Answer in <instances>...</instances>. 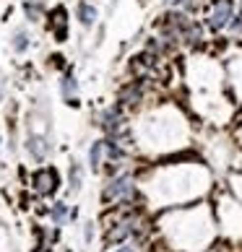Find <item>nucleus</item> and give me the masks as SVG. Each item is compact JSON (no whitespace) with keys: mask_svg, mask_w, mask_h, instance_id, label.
I'll list each match as a JSON object with an SVG mask.
<instances>
[{"mask_svg":"<svg viewBox=\"0 0 242 252\" xmlns=\"http://www.w3.org/2000/svg\"><path fill=\"white\" fill-rule=\"evenodd\" d=\"M237 11L242 13V0H237Z\"/></svg>","mask_w":242,"mask_h":252,"instance_id":"obj_15","label":"nucleus"},{"mask_svg":"<svg viewBox=\"0 0 242 252\" xmlns=\"http://www.w3.org/2000/svg\"><path fill=\"white\" fill-rule=\"evenodd\" d=\"M11 44H13V50H16V52H24L26 47H29V36H26V32H16Z\"/></svg>","mask_w":242,"mask_h":252,"instance_id":"obj_9","label":"nucleus"},{"mask_svg":"<svg viewBox=\"0 0 242 252\" xmlns=\"http://www.w3.org/2000/svg\"><path fill=\"white\" fill-rule=\"evenodd\" d=\"M52 216L58 219V221H63V216H65V208H63V205H58V208H55V213H52Z\"/></svg>","mask_w":242,"mask_h":252,"instance_id":"obj_13","label":"nucleus"},{"mask_svg":"<svg viewBox=\"0 0 242 252\" xmlns=\"http://www.w3.org/2000/svg\"><path fill=\"white\" fill-rule=\"evenodd\" d=\"M60 91H63V99L68 101V104H78V83H76V78H73L70 73L63 78Z\"/></svg>","mask_w":242,"mask_h":252,"instance_id":"obj_6","label":"nucleus"},{"mask_svg":"<svg viewBox=\"0 0 242 252\" xmlns=\"http://www.w3.org/2000/svg\"><path fill=\"white\" fill-rule=\"evenodd\" d=\"M203 0H164V8H177V11L185 13H195L201 8Z\"/></svg>","mask_w":242,"mask_h":252,"instance_id":"obj_8","label":"nucleus"},{"mask_svg":"<svg viewBox=\"0 0 242 252\" xmlns=\"http://www.w3.org/2000/svg\"><path fill=\"white\" fill-rule=\"evenodd\" d=\"M235 13H237L235 0H208L201 24L206 26L208 32L221 34L224 29H229V24H232V18H235Z\"/></svg>","mask_w":242,"mask_h":252,"instance_id":"obj_1","label":"nucleus"},{"mask_svg":"<svg viewBox=\"0 0 242 252\" xmlns=\"http://www.w3.org/2000/svg\"><path fill=\"white\" fill-rule=\"evenodd\" d=\"M229 34L235 36V39H242V13L237 11L235 18H232V24H229Z\"/></svg>","mask_w":242,"mask_h":252,"instance_id":"obj_10","label":"nucleus"},{"mask_svg":"<svg viewBox=\"0 0 242 252\" xmlns=\"http://www.w3.org/2000/svg\"><path fill=\"white\" fill-rule=\"evenodd\" d=\"M26 148H29V154L36 158V161H42V158L50 154V143L44 141V138H39V135H32L29 143H26Z\"/></svg>","mask_w":242,"mask_h":252,"instance_id":"obj_7","label":"nucleus"},{"mask_svg":"<svg viewBox=\"0 0 242 252\" xmlns=\"http://www.w3.org/2000/svg\"><path fill=\"white\" fill-rule=\"evenodd\" d=\"M70 180H73V188H78V182H81V166H73Z\"/></svg>","mask_w":242,"mask_h":252,"instance_id":"obj_12","label":"nucleus"},{"mask_svg":"<svg viewBox=\"0 0 242 252\" xmlns=\"http://www.w3.org/2000/svg\"><path fill=\"white\" fill-rule=\"evenodd\" d=\"M32 185L39 195H50V192H55V188H58V172L50 169V166L36 169L34 177H32Z\"/></svg>","mask_w":242,"mask_h":252,"instance_id":"obj_3","label":"nucleus"},{"mask_svg":"<svg viewBox=\"0 0 242 252\" xmlns=\"http://www.w3.org/2000/svg\"><path fill=\"white\" fill-rule=\"evenodd\" d=\"M120 252H138V250H136V247H123Z\"/></svg>","mask_w":242,"mask_h":252,"instance_id":"obj_14","label":"nucleus"},{"mask_svg":"<svg viewBox=\"0 0 242 252\" xmlns=\"http://www.w3.org/2000/svg\"><path fill=\"white\" fill-rule=\"evenodd\" d=\"M68 13H65V8H55L52 11V34L58 42H65V36H68V18H65Z\"/></svg>","mask_w":242,"mask_h":252,"instance_id":"obj_4","label":"nucleus"},{"mask_svg":"<svg viewBox=\"0 0 242 252\" xmlns=\"http://www.w3.org/2000/svg\"><path fill=\"white\" fill-rule=\"evenodd\" d=\"M76 16H78V21L83 24V26H94L97 24V8L89 3V0H81V3L76 5Z\"/></svg>","mask_w":242,"mask_h":252,"instance_id":"obj_5","label":"nucleus"},{"mask_svg":"<svg viewBox=\"0 0 242 252\" xmlns=\"http://www.w3.org/2000/svg\"><path fill=\"white\" fill-rule=\"evenodd\" d=\"M26 16H29V21H39L42 18V3H26Z\"/></svg>","mask_w":242,"mask_h":252,"instance_id":"obj_11","label":"nucleus"},{"mask_svg":"<svg viewBox=\"0 0 242 252\" xmlns=\"http://www.w3.org/2000/svg\"><path fill=\"white\" fill-rule=\"evenodd\" d=\"M133 195H136V185H133V180H130L128 174H120V177H115V180L107 185L104 200H130Z\"/></svg>","mask_w":242,"mask_h":252,"instance_id":"obj_2","label":"nucleus"}]
</instances>
